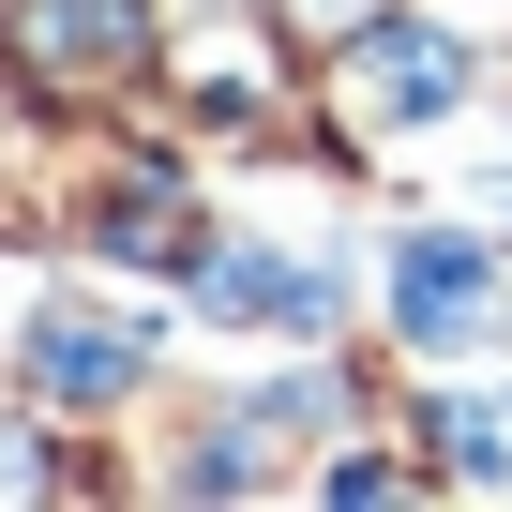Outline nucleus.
Returning <instances> with one entry per match:
<instances>
[{"label": "nucleus", "mask_w": 512, "mask_h": 512, "mask_svg": "<svg viewBox=\"0 0 512 512\" xmlns=\"http://www.w3.org/2000/svg\"><path fill=\"white\" fill-rule=\"evenodd\" d=\"M452 91H467L452 31H377V46H347V121H437Z\"/></svg>", "instance_id": "1"}, {"label": "nucleus", "mask_w": 512, "mask_h": 512, "mask_svg": "<svg viewBox=\"0 0 512 512\" xmlns=\"http://www.w3.org/2000/svg\"><path fill=\"white\" fill-rule=\"evenodd\" d=\"M392 287H407V332H422V347H482V256H467V241H407Z\"/></svg>", "instance_id": "2"}, {"label": "nucleus", "mask_w": 512, "mask_h": 512, "mask_svg": "<svg viewBox=\"0 0 512 512\" xmlns=\"http://www.w3.org/2000/svg\"><path fill=\"white\" fill-rule=\"evenodd\" d=\"M16 46H31V61H91V76H121V61H136V0H31Z\"/></svg>", "instance_id": "3"}, {"label": "nucleus", "mask_w": 512, "mask_h": 512, "mask_svg": "<svg viewBox=\"0 0 512 512\" xmlns=\"http://www.w3.org/2000/svg\"><path fill=\"white\" fill-rule=\"evenodd\" d=\"M31 377H46V392H121V377H136V332H76V317H46V332H31Z\"/></svg>", "instance_id": "4"}]
</instances>
